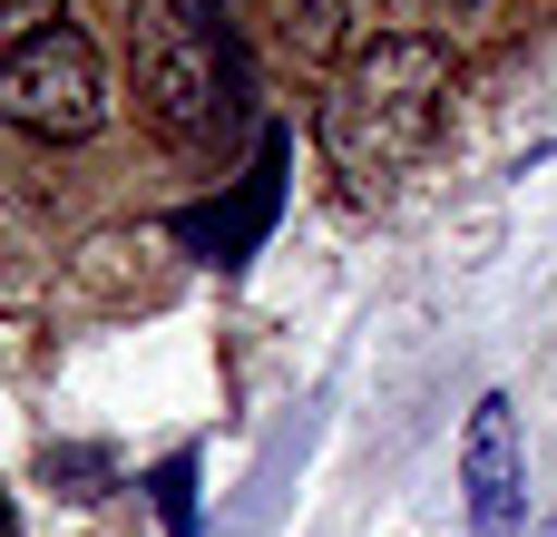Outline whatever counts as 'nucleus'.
I'll return each mask as SVG.
<instances>
[{"mask_svg":"<svg viewBox=\"0 0 557 537\" xmlns=\"http://www.w3.org/2000/svg\"><path fill=\"white\" fill-rule=\"evenodd\" d=\"M450 88H460V59L450 39L431 29H382L372 49L343 59L333 98H323V157L352 176V186H382L401 166L431 157L441 117H450Z\"/></svg>","mask_w":557,"mask_h":537,"instance_id":"1","label":"nucleus"},{"mask_svg":"<svg viewBox=\"0 0 557 537\" xmlns=\"http://www.w3.org/2000/svg\"><path fill=\"white\" fill-rule=\"evenodd\" d=\"M137 108L176 157H225L245 127V59L215 0H147L137 20Z\"/></svg>","mask_w":557,"mask_h":537,"instance_id":"2","label":"nucleus"},{"mask_svg":"<svg viewBox=\"0 0 557 537\" xmlns=\"http://www.w3.org/2000/svg\"><path fill=\"white\" fill-rule=\"evenodd\" d=\"M98 117H108V68H98L88 29L59 20L49 39H29L20 59H0V127L78 147V137H98Z\"/></svg>","mask_w":557,"mask_h":537,"instance_id":"3","label":"nucleus"},{"mask_svg":"<svg viewBox=\"0 0 557 537\" xmlns=\"http://www.w3.org/2000/svg\"><path fill=\"white\" fill-rule=\"evenodd\" d=\"M460 499L480 537H519L529 528V430L509 391H480L470 430H460Z\"/></svg>","mask_w":557,"mask_h":537,"instance_id":"4","label":"nucleus"},{"mask_svg":"<svg viewBox=\"0 0 557 537\" xmlns=\"http://www.w3.org/2000/svg\"><path fill=\"white\" fill-rule=\"evenodd\" d=\"M274 205H284V127H264V147H255L245 186H235V196H215V205H196V215H176V235H186L206 264H245V254L264 245Z\"/></svg>","mask_w":557,"mask_h":537,"instance_id":"5","label":"nucleus"},{"mask_svg":"<svg viewBox=\"0 0 557 537\" xmlns=\"http://www.w3.org/2000/svg\"><path fill=\"white\" fill-rule=\"evenodd\" d=\"M264 20H274V39L294 59H333L343 29H352V0H264Z\"/></svg>","mask_w":557,"mask_h":537,"instance_id":"6","label":"nucleus"},{"mask_svg":"<svg viewBox=\"0 0 557 537\" xmlns=\"http://www.w3.org/2000/svg\"><path fill=\"white\" fill-rule=\"evenodd\" d=\"M69 20V0H0V59H20L29 39H49Z\"/></svg>","mask_w":557,"mask_h":537,"instance_id":"7","label":"nucleus"},{"mask_svg":"<svg viewBox=\"0 0 557 537\" xmlns=\"http://www.w3.org/2000/svg\"><path fill=\"white\" fill-rule=\"evenodd\" d=\"M157 519H166L176 537H196V460H186V450L157 470Z\"/></svg>","mask_w":557,"mask_h":537,"instance_id":"8","label":"nucleus"},{"mask_svg":"<svg viewBox=\"0 0 557 537\" xmlns=\"http://www.w3.org/2000/svg\"><path fill=\"white\" fill-rule=\"evenodd\" d=\"M431 10H450V0H431Z\"/></svg>","mask_w":557,"mask_h":537,"instance_id":"9","label":"nucleus"}]
</instances>
